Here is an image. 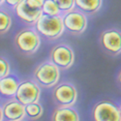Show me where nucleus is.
I'll return each mask as SVG.
<instances>
[{
  "label": "nucleus",
  "mask_w": 121,
  "mask_h": 121,
  "mask_svg": "<svg viewBox=\"0 0 121 121\" xmlns=\"http://www.w3.org/2000/svg\"><path fill=\"white\" fill-rule=\"evenodd\" d=\"M59 79L60 69L49 60L40 63L33 71V80L41 88H52Z\"/></svg>",
  "instance_id": "7ed1b4c3"
},
{
  "label": "nucleus",
  "mask_w": 121,
  "mask_h": 121,
  "mask_svg": "<svg viewBox=\"0 0 121 121\" xmlns=\"http://www.w3.org/2000/svg\"><path fill=\"white\" fill-rule=\"evenodd\" d=\"M116 80H117V84H118V86H119L120 89H121V70L119 71V73H118V75H117V78H116Z\"/></svg>",
  "instance_id": "4be33fe9"
},
{
  "label": "nucleus",
  "mask_w": 121,
  "mask_h": 121,
  "mask_svg": "<svg viewBox=\"0 0 121 121\" xmlns=\"http://www.w3.org/2000/svg\"><path fill=\"white\" fill-rule=\"evenodd\" d=\"M22 1V0H4V4H6L7 6L14 9L18 3H21Z\"/></svg>",
  "instance_id": "412c9836"
},
{
  "label": "nucleus",
  "mask_w": 121,
  "mask_h": 121,
  "mask_svg": "<svg viewBox=\"0 0 121 121\" xmlns=\"http://www.w3.org/2000/svg\"><path fill=\"white\" fill-rule=\"evenodd\" d=\"M52 99L56 107H73L78 100V90L70 82H58L52 87Z\"/></svg>",
  "instance_id": "20e7f679"
},
{
  "label": "nucleus",
  "mask_w": 121,
  "mask_h": 121,
  "mask_svg": "<svg viewBox=\"0 0 121 121\" xmlns=\"http://www.w3.org/2000/svg\"><path fill=\"white\" fill-rule=\"evenodd\" d=\"M3 121H21L25 117L24 105L14 97L10 98L2 105Z\"/></svg>",
  "instance_id": "9d476101"
},
{
  "label": "nucleus",
  "mask_w": 121,
  "mask_h": 121,
  "mask_svg": "<svg viewBox=\"0 0 121 121\" xmlns=\"http://www.w3.org/2000/svg\"><path fill=\"white\" fill-rule=\"evenodd\" d=\"M0 121H3V113H2V106L0 105Z\"/></svg>",
  "instance_id": "5701e85b"
},
{
  "label": "nucleus",
  "mask_w": 121,
  "mask_h": 121,
  "mask_svg": "<svg viewBox=\"0 0 121 121\" xmlns=\"http://www.w3.org/2000/svg\"><path fill=\"white\" fill-rule=\"evenodd\" d=\"M50 121H79V114L73 107H56L50 116Z\"/></svg>",
  "instance_id": "ddd939ff"
},
{
  "label": "nucleus",
  "mask_w": 121,
  "mask_h": 121,
  "mask_svg": "<svg viewBox=\"0 0 121 121\" xmlns=\"http://www.w3.org/2000/svg\"><path fill=\"white\" fill-rule=\"evenodd\" d=\"M34 28L40 37L48 41H54L60 38L65 31L62 16L50 17L44 14L37 19Z\"/></svg>",
  "instance_id": "f257e3e1"
},
{
  "label": "nucleus",
  "mask_w": 121,
  "mask_h": 121,
  "mask_svg": "<svg viewBox=\"0 0 121 121\" xmlns=\"http://www.w3.org/2000/svg\"><path fill=\"white\" fill-rule=\"evenodd\" d=\"M41 96V87L33 79L22 80L18 84L15 98L22 105H28L31 103L39 102Z\"/></svg>",
  "instance_id": "1a4fd4ad"
},
{
  "label": "nucleus",
  "mask_w": 121,
  "mask_h": 121,
  "mask_svg": "<svg viewBox=\"0 0 121 121\" xmlns=\"http://www.w3.org/2000/svg\"><path fill=\"white\" fill-rule=\"evenodd\" d=\"M119 109H120V116H121V105L119 106Z\"/></svg>",
  "instance_id": "393cba45"
},
{
  "label": "nucleus",
  "mask_w": 121,
  "mask_h": 121,
  "mask_svg": "<svg viewBox=\"0 0 121 121\" xmlns=\"http://www.w3.org/2000/svg\"><path fill=\"white\" fill-rule=\"evenodd\" d=\"M42 13L44 15L50 16V17H57L62 15L60 9L58 8V6L55 4L53 0H45L43 8H42Z\"/></svg>",
  "instance_id": "f3484780"
},
{
  "label": "nucleus",
  "mask_w": 121,
  "mask_h": 121,
  "mask_svg": "<svg viewBox=\"0 0 121 121\" xmlns=\"http://www.w3.org/2000/svg\"><path fill=\"white\" fill-rule=\"evenodd\" d=\"M4 4V0H0V6H2Z\"/></svg>",
  "instance_id": "b1692460"
},
{
  "label": "nucleus",
  "mask_w": 121,
  "mask_h": 121,
  "mask_svg": "<svg viewBox=\"0 0 121 121\" xmlns=\"http://www.w3.org/2000/svg\"><path fill=\"white\" fill-rule=\"evenodd\" d=\"M24 108H25V117H27L31 121H36L40 119L44 113V108L39 102L25 105Z\"/></svg>",
  "instance_id": "2eb2a0df"
},
{
  "label": "nucleus",
  "mask_w": 121,
  "mask_h": 121,
  "mask_svg": "<svg viewBox=\"0 0 121 121\" xmlns=\"http://www.w3.org/2000/svg\"><path fill=\"white\" fill-rule=\"evenodd\" d=\"M12 26V17L6 10L0 9V35L6 34Z\"/></svg>",
  "instance_id": "dca6fc26"
},
{
  "label": "nucleus",
  "mask_w": 121,
  "mask_h": 121,
  "mask_svg": "<svg viewBox=\"0 0 121 121\" xmlns=\"http://www.w3.org/2000/svg\"><path fill=\"white\" fill-rule=\"evenodd\" d=\"M62 14L71 11L75 8V0H53Z\"/></svg>",
  "instance_id": "a211bd4d"
},
{
  "label": "nucleus",
  "mask_w": 121,
  "mask_h": 121,
  "mask_svg": "<svg viewBox=\"0 0 121 121\" xmlns=\"http://www.w3.org/2000/svg\"><path fill=\"white\" fill-rule=\"evenodd\" d=\"M21 80L16 75L10 73L8 76L0 78V95L5 98H14Z\"/></svg>",
  "instance_id": "f8f14e48"
},
{
  "label": "nucleus",
  "mask_w": 121,
  "mask_h": 121,
  "mask_svg": "<svg viewBox=\"0 0 121 121\" xmlns=\"http://www.w3.org/2000/svg\"><path fill=\"white\" fill-rule=\"evenodd\" d=\"M61 16L66 32L73 36H79L84 33L88 25L86 15L80 12L77 8H74L71 11L64 13Z\"/></svg>",
  "instance_id": "423d86ee"
},
{
  "label": "nucleus",
  "mask_w": 121,
  "mask_h": 121,
  "mask_svg": "<svg viewBox=\"0 0 121 121\" xmlns=\"http://www.w3.org/2000/svg\"><path fill=\"white\" fill-rule=\"evenodd\" d=\"M93 121H121L119 106L109 100L99 101L91 109Z\"/></svg>",
  "instance_id": "6e6552de"
},
{
  "label": "nucleus",
  "mask_w": 121,
  "mask_h": 121,
  "mask_svg": "<svg viewBox=\"0 0 121 121\" xmlns=\"http://www.w3.org/2000/svg\"><path fill=\"white\" fill-rule=\"evenodd\" d=\"M75 59L76 54L74 49L67 43L55 45L49 52V61H52L60 70H69L72 68Z\"/></svg>",
  "instance_id": "0eeeda50"
},
{
  "label": "nucleus",
  "mask_w": 121,
  "mask_h": 121,
  "mask_svg": "<svg viewBox=\"0 0 121 121\" xmlns=\"http://www.w3.org/2000/svg\"><path fill=\"white\" fill-rule=\"evenodd\" d=\"M25 1L30 6H32V7L36 8V9H41L42 10L45 0H25Z\"/></svg>",
  "instance_id": "aec40b11"
},
{
  "label": "nucleus",
  "mask_w": 121,
  "mask_h": 121,
  "mask_svg": "<svg viewBox=\"0 0 121 121\" xmlns=\"http://www.w3.org/2000/svg\"><path fill=\"white\" fill-rule=\"evenodd\" d=\"M14 46L24 56H31L41 46V37L34 27H26L18 31L14 38Z\"/></svg>",
  "instance_id": "f03ea898"
},
{
  "label": "nucleus",
  "mask_w": 121,
  "mask_h": 121,
  "mask_svg": "<svg viewBox=\"0 0 121 121\" xmlns=\"http://www.w3.org/2000/svg\"><path fill=\"white\" fill-rule=\"evenodd\" d=\"M21 121H23V120H21Z\"/></svg>",
  "instance_id": "a878e982"
},
{
  "label": "nucleus",
  "mask_w": 121,
  "mask_h": 121,
  "mask_svg": "<svg viewBox=\"0 0 121 121\" xmlns=\"http://www.w3.org/2000/svg\"><path fill=\"white\" fill-rule=\"evenodd\" d=\"M99 46L109 56L121 54V30L116 27H109L103 30L99 35Z\"/></svg>",
  "instance_id": "39448f33"
},
{
  "label": "nucleus",
  "mask_w": 121,
  "mask_h": 121,
  "mask_svg": "<svg viewBox=\"0 0 121 121\" xmlns=\"http://www.w3.org/2000/svg\"><path fill=\"white\" fill-rule=\"evenodd\" d=\"M103 5V0H75V8L86 16H94Z\"/></svg>",
  "instance_id": "4468645a"
},
{
  "label": "nucleus",
  "mask_w": 121,
  "mask_h": 121,
  "mask_svg": "<svg viewBox=\"0 0 121 121\" xmlns=\"http://www.w3.org/2000/svg\"><path fill=\"white\" fill-rule=\"evenodd\" d=\"M11 73V65L8 59L0 55V78L8 76Z\"/></svg>",
  "instance_id": "6ab92c4d"
},
{
  "label": "nucleus",
  "mask_w": 121,
  "mask_h": 121,
  "mask_svg": "<svg viewBox=\"0 0 121 121\" xmlns=\"http://www.w3.org/2000/svg\"><path fill=\"white\" fill-rule=\"evenodd\" d=\"M14 11L17 17L23 23L29 26H34L37 19L43 14L41 9H36L32 6H30L29 4L26 3L25 0H22L21 3H18L14 8Z\"/></svg>",
  "instance_id": "9b49d317"
}]
</instances>
